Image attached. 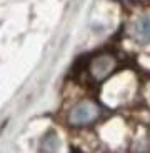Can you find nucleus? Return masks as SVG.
Returning a JSON list of instances; mask_svg holds the SVG:
<instances>
[{
    "instance_id": "f03ea898",
    "label": "nucleus",
    "mask_w": 150,
    "mask_h": 153,
    "mask_svg": "<svg viewBox=\"0 0 150 153\" xmlns=\"http://www.w3.org/2000/svg\"><path fill=\"white\" fill-rule=\"evenodd\" d=\"M134 35L140 42H150V17H139L134 23Z\"/></svg>"
},
{
    "instance_id": "f257e3e1",
    "label": "nucleus",
    "mask_w": 150,
    "mask_h": 153,
    "mask_svg": "<svg viewBox=\"0 0 150 153\" xmlns=\"http://www.w3.org/2000/svg\"><path fill=\"white\" fill-rule=\"evenodd\" d=\"M99 117V108L90 102H84V103L77 105L70 111V122L73 125H85L90 123Z\"/></svg>"
},
{
    "instance_id": "7ed1b4c3",
    "label": "nucleus",
    "mask_w": 150,
    "mask_h": 153,
    "mask_svg": "<svg viewBox=\"0 0 150 153\" xmlns=\"http://www.w3.org/2000/svg\"><path fill=\"white\" fill-rule=\"evenodd\" d=\"M112 67H113V60H112L110 57H107V55H104V57H99V58L93 60L92 73L97 78H104V76L112 70Z\"/></svg>"
},
{
    "instance_id": "20e7f679",
    "label": "nucleus",
    "mask_w": 150,
    "mask_h": 153,
    "mask_svg": "<svg viewBox=\"0 0 150 153\" xmlns=\"http://www.w3.org/2000/svg\"><path fill=\"white\" fill-rule=\"evenodd\" d=\"M58 150V137L55 131H49L40 145V153H57Z\"/></svg>"
}]
</instances>
